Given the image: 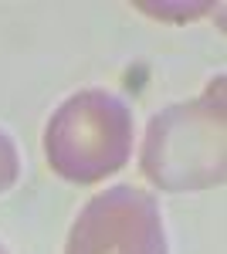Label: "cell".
Listing matches in <instances>:
<instances>
[{"label":"cell","mask_w":227,"mask_h":254,"mask_svg":"<svg viewBox=\"0 0 227 254\" xmlns=\"http://www.w3.org/2000/svg\"><path fill=\"white\" fill-rule=\"evenodd\" d=\"M143 173L163 190H207L224 180V78L152 119Z\"/></svg>","instance_id":"obj_1"},{"label":"cell","mask_w":227,"mask_h":254,"mask_svg":"<svg viewBox=\"0 0 227 254\" xmlns=\"http://www.w3.org/2000/svg\"><path fill=\"white\" fill-rule=\"evenodd\" d=\"M44 153L72 183H95L133 156V112L122 98L85 88L58 105L44 129Z\"/></svg>","instance_id":"obj_2"},{"label":"cell","mask_w":227,"mask_h":254,"mask_svg":"<svg viewBox=\"0 0 227 254\" xmlns=\"http://www.w3.org/2000/svg\"><path fill=\"white\" fill-rule=\"evenodd\" d=\"M65 254H166L163 214L146 190L109 187L78 214Z\"/></svg>","instance_id":"obj_3"},{"label":"cell","mask_w":227,"mask_h":254,"mask_svg":"<svg viewBox=\"0 0 227 254\" xmlns=\"http://www.w3.org/2000/svg\"><path fill=\"white\" fill-rule=\"evenodd\" d=\"M20 173V159H17V149H14V139L7 132H0V193L17 180Z\"/></svg>","instance_id":"obj_4"},{"label":"cell","mask_w":227,"mask_h":254,"mask_svg":"<svg viewBox=\"0 0 227 254\" xmlns=\"http://www.w3.org/2000/svg\"><path fill=\"white\" fill-rule=\"evenodd\" d=\"M0 254H7V251H3V248H0Z\"/></svg>","instance_id":"obj_5"}]
</instances>
